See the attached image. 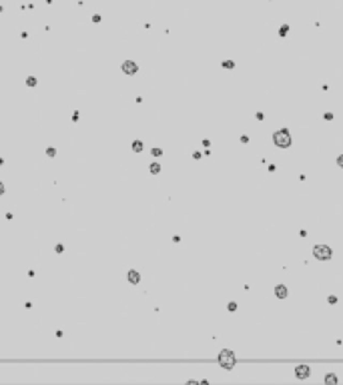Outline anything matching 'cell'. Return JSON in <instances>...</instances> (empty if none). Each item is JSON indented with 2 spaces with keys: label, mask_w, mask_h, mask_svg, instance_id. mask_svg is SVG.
Listing matches in <instances>:
<instances>
[{
  "label": "cell",
  "mask_w": 343,
  "mask_h": 385,
  "mask_svg": "<svg viewBox=\"0 0 343 385\" xmlns=\"http://www.w3.org/2000/svg\"><path fill=\"white\" fill-rule=\"evenodd\" d=\"M273 140H275V145L277 146H281V148H287V146L291 145V134L287 128H281V131H277L275 134H273Z\"/></svg>",
  "instance_id": "1"
},
{
  "label": "cell",
  "mask_w": 343,
  "mask_h": 385,
  "mask_svg": "<svg viewBox=\"0 0 343 385\" xmlns=\"http://www.w3.org/2000/svg\"><path fill=\"white\" fill-rule=\"evenodd\" d=\"M219 363H221V367H225V369H233V365H235V355L231 351H223L221 355H219Z\"/></svg>",
  "instance_id": "2"
},
{
  "label": "cell",
  "mask_w": 343,
  "mask_h": 385,
  "mask_svg": "<svg viewBox=\"0 0 343 385\" xmlns=\"http://www.w3.org/2000/svg\"><path fill=\"white\" fill-rule=\"evenodd\" d=\"M313 255H315L319 261H327V259H331V249L327 245H317L315 249H313Z\"/></svg>",
  "instance_id": "3"
},
{
  "label": "cell",
  "mask_w": 343,
  "mask_h": 385,
  "mask_svg": "<svg viewBox=\"0 0 343 385\" xmlns=\"http://www.w3.org/2000/svg\"><path fill=\"white\" fill-rule=\"evenodd\" d=\"M309 373H311V371H309V367H307V365H299V367L295 369V375H297L299 379H307V377H309Z\"/></svg>",
  "instance_id": "4"
},
{
  "label": "cell",
  "mask_w": 343,
  "mask_h": 385,
  "mask_svg": "<svg viewBox=\"0 0 343 385\" xmlns=\"http://www.w3.org/2000/svg\"><path fill=\"white\" fill-rule=\"evenodd\" d=\"M122 70H125L127 74H135L136 72V64L135 62H125V64H122Z\"/></svg>",
  "instance_id": "5"
},
{
  "label": "cell",
  "mask_w": 343,
  "mask_h": 385,
  "mask_svg": "<svg viewBox=\"0 0 343 385\" xmlns=\"http://www.w3.org/2000/svg\"><path fill=\"white\" fill-rule=\"evenodd\" d=\"M275 295L279 299H285V297H287V287H285V285H277L275 287Z\"/></svg>",
  "instance_id": "6"
},
{
  "label": "cell",
  "mask_w": 343,
  "mask_h": 385,
  "mask_svg": "<svg viewBox=\"0 0 343 385\" xmlns=\"http://www.w3.org/2000/svg\"><path fill=\"white\" fill-rule=\"evenodd\" d=\"M128 277H130V281H133V283H136V281H139V275H136V271H130V275H128Z\"/></svg>",
  "instance_id": "7"
},
{
  "label": "cell",
  "mask_w": 343,
  "mask_h": 385,
  "mask_svg": "<svg viewBox=\"0 0 343 385\" xmlns=\"http://www.w3.org/2000/svg\"><path fill=\"white\" fill-rule=\"evenodd\" d=\"M325 381H327V383H337V377H335V375H327Z\"/></svg>",
  "instance_id": "8"
},
{
  "label": "cell",
  "mask_w": 343,
  "mask_h": 385,
  "mask_svg": "<svg viewBox=\"0 0 343 385\" xmlns=\"http://www.w3.org/2000/svg\"><path fill=\"white\" fill-rule=\"evenodd\" d=\"M223 66H225V68H233V66H235V62H233V60H225V62H223Z\"/></svg>",
  "instance_id": "9"
},
{
  "label": "cell",
  "mask_w": 343,
  "mask_h": 385,
  "mask_svg": "<svg viewBox=\"0 0 343 385\" xmlns=\"http://www.w3.org/2000/svg\"><path fill=\"white\" fill-rule=\"evenodd\" d=\"M159 171H161V166L157 165V163H155V165H151V173H159Z\"/></svg>",
  "instance_id": "10"
},
{
  "label": "cell",
  "mask_w": 343,
  "mask_h": 385,
  "mask_svg": "<svg viewBox=\"0 0 343 385\" xmlns=\"http://www.w3.org/2000/svg\"><path fill=\"white\" fill-rule=\"evenodd\" d=\"M133 148H135V151H142V143H139V140H136L135 145H133Z\"/></svg>",
  "instance_id": "11"
},
{
  "label": "cell",
  "mask_w": 343,
  "mask_h": 385,
  "mask_svg": "<svg viewBox=\"0 0 343 385\" xmlns=\"http://www.w3.org/2000/svg\"><path fill=\"white\" fill-rule=\"evenodd\" d=\"M237 309V303H229V311H235Z\"/></svg>",
  "instance_id": "12"
},
{
  "label": "cell",
  "mask_w": 343,
  "mask_h": 385,
  "mask_svg": "<svg viewBox=\"0 0 343 385\" xmlns=\"http://www.w3.org/2000/svg\"><path fill=\"white\" fill-rule=\"evenodd\" d=\"M279 34H281V36H285V34H287V26H283L281 30H279Z\"/></svg>",
  "instance_id": "13"
},
{
  "label": "cell",
  "mask_w": 343,
  "mask_h": 385,
  "mask_svg": "<svg viewBox=\"0 0 343 385\" xmlns=\"http://www.w3.org/2000/svg\"><path fill=\"white\" fill-rule=\"evenodd\" d=\"M337 165H339V166H343V154L339 157V159H337Z\"/></svg>",
  "instance_id": "14"
},
{
  "label": "cell",
  "mask_w": 343,
  "mask_h": 385,
  "mask_svg": "<svg viewBox=\"0 0 343 385\" xmlns=\"http://www.w3.org/2000/svg\"><path fill=\"white\" fill-rule=\"evenodd\" d=\"M2 192H4V187H2V185H0V195H2Z\"/></svg>",
  "instance_id": "15"
}]
</instances>
